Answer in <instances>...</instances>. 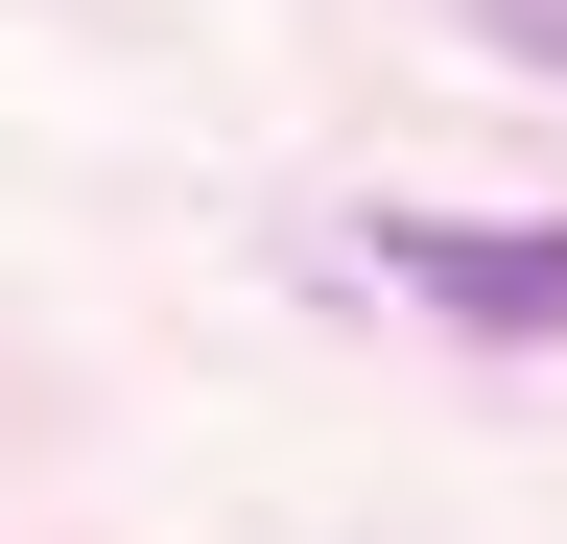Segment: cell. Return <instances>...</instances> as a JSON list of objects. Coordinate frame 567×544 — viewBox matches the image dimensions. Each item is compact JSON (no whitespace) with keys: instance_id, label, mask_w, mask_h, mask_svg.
I'll use <instances>...</instances> for the list:
<instances>
[{"instance_id":"6da1fadb","label":"cell","mask_w":567,"mask_h":544,"mask_svg":"<svg viewBox=\"0 0 567 544\" xmlns=\"http://www.w3.org/2000/svg\"><path fill=\"white\" fill-rule=\"evenodd\" d=\"M450 331H496V356H567V214H402L379 237Z\"/></svg>"},{"instance_id":"7a4b0ae2","label":"cell","mask_w":567,"mask_h":544,"mask_svg":"<svg viewBox=\"0 0 567 544\" xmlns=\"http://www.w3.org/2000/svg\"><path fill=\"white\" fill-rule=\"evenodd\" d=\"M473 24H496V48H520V72H567V0H473Z\"/></svg>"}]
</instances>
